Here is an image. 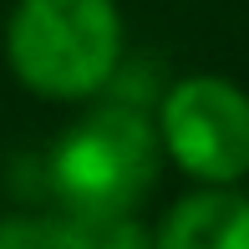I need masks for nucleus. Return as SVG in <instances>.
<instances>
[{"mask_svg":"<svg viewBox=\"0 0 249 249\" xmlns=\"http://www.w3.org/2000/svg\"><path fill=\"white\" fill-rule=\"evenodd\" d=\"M158 138L168 163L203 188H234L249 178V92L219 71H194L163 87Z\"/></svg>","mask_w":249,"mask_h":249,"instance_id":"3","label":"nucleus"},{"mask_svg":"<svg viewBox=\"0 0 249 249\" xmlns=\"http://www.w3.org/2000/svg\"><path fill=\"white\" fill-rule=\"evenodd\" d=\"M56 213H0V249H51Z\"/></svg>","mask_w":249,"mask_h":249,"instance_id":"6","label":"nucleus"},{"mask_svg":"<svg viewBox=\"0 0 249 249\" xmlns=\"http://www.w3.org/2000/svg\"><path fill=\"white\" fill-rule=\"evenodd\" d=\"M158 249H249V198L234 188H194L153 229Z\"/></svg>","mask_w":249,"mask_h":249,"instance_id":"4","label":"nucleus"},{"mask_svg":"<svg viewBox=\"0 0 249 249\" xmlns=\"http://www.w3.org/2000/svg\"><path fill=\"white\" fill-rule=\"evenodd\" d=\"M51 249H158L138 213H56Z\"/></svg>","mask_w":249,"mask_h":249,"instance_id":"5","label":"nucleus"},{"mask_svg":"<svg viewBox=\"0 0 249 249\" xmlns=\"http://www.w3.org/2000/svg\"><path fill=\"white\" fill-rule=\"evenodd\" d=\"M153 107L102 97L56 138L46 158V183L61 213H138L163 168Z\"/></svg>","mask_w":249,"mask_h":249,"instance_id":"2","label":"nucleus"},{"mask_svg":"<svg viewBox=\"0 0 249 249\" xmlns=\"http://www.w3.org/2000/svg\"><path fill=\"white\" fill-rule=\"evenodd\" d=\"M5 66L41 102H92L127 61L117 0H16L5 16Z\"/></svg>","mask_w":249,"mask_h":249,"instance_id":"1","label":"nucleus"}]
</instances>
